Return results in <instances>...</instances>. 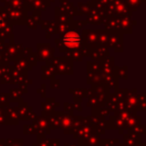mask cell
I'll list each match as a JSON object with an SVG mask.
<instances>
[{"instance_id": "6da1fadb", "label": "cell", "mask_w": 146, "mask_h": 146, "mask_svg": "<svg viewBox=\"0 0 146 146\" xmlns=\"http://www.w3.org/2000/svg\"><path fill=\"white\" fill-rule=\"evenodd\" d=\"M63 42L68 47H75L79 44L80 36L76 32H68L67 34H65L64 38H63Z\"/></svg>"}, {"instance_id": "7a4b0ae2", "label": "cell", "mask_w": 146, "mask_h": 146, "mask_svg": "<svg viewBox=\"0 0 146 146\" xmlns=\"http://www.w3.org/2000/svg\"><path fill=\"white\" fill-rule=\"evenodd\" d=\"M3 23V20H2V18H1V16H0V25L2 24Z\"/></svg>"}]
</instances>
